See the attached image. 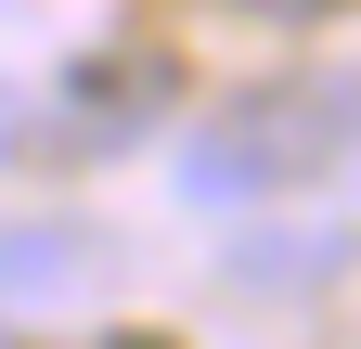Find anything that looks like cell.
<instances>
[{
  "instance_id": "obj_4",
  "label": "cell",
  "mask_w": 361,
  "mask_h": 349,
  "mask_svg": "<svg viewBox=\"0 0 361 349\" xmlns=\"http://www.w3.org/2000/svg\"><path fill=\"white\" fill-rule=\"evenodd\" d=\"M0 155H26V91L0 78Z\"/></svg>"
},
{
  "instance_id": "obj_3",
  "label": "cell",
  "mask_w": 361,
  "mask_h": 349,
  "mask_svg": "<svg viewBox=\"0 0 361 349\" xmlns=\"http://www.w3.org/2000/svg\"><path fill=\"white\" fill-rule=\"evenodd\" d=\"M336 259H348V233H245L233 285H323Z\"/></svg>"
},
{
  "instance_id": "obj_1",
  "label": "cell",
  "mask_w": 361,
  "mask_h": 349,
  "mask_svg": "<svg viewBox=\"0 0 361 349\" xmlns=\"http://www.w3.org/2000/svg\"><path fill=\"white\" fill-rule=\"evenodd\" d=\"M297 155H310V117L271 91V104H245V117H219V129H194V143H180V194H207V207H245L258 182H284Z\"/></svg>"
},
{
  "instance_id": "obj_5",
  "label": "cell",
  "mask_w": 361,
  "mask_h": 349,
  "mask_svg": "<svg viewBox=\"0 0 361 349\" xmlns=\"http://www.w3.org/2000/svg\"><path fill=\"white\" fill-rule=\"evenodd\" d=\"M271 13H297V0H271Z\"/></svg>"
},
{
  "instance_id": "obj_2",
  "label": "cell",
  "mask_w": 361,
  "mask_h": 349,
  "mask_svg": "<svg viewBox=\"0 0 361 349\" xmlns=\"http://www.w3.org/2000/svg\"><path fill=\"white\" fill-rule=\"evenodd\" d=\"M90 272V233L78 220H0V311H39Z\"/></svg>"
}]
</instances>
